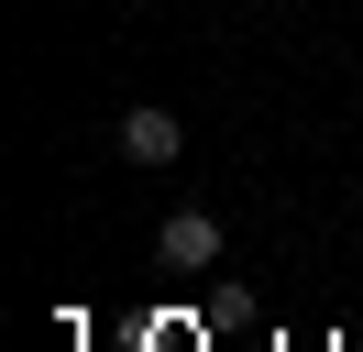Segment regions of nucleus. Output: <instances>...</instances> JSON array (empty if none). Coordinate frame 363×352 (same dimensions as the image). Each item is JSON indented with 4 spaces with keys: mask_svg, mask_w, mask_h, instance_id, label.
I'll return each instance as SVG.
<instances>
[{
    "mask_svg": "<svg viewBox=\"0 0 363 352\" xmlns=\"http://www.w3.org/2000/svg\"><path fill=\"white\" fill-rule=\"evenodd\" d=\"M155 264H165V275H209V264H220V220H209V209H165Z\"/></svg>",
    "mask_w": 363,
    "mask_h": 352,
    "instance_id": "obj_1",
    "label": "nucleus"
},
{
    "mask_svg": "<svg viewBox=\"0 0 363 352\" xmlns=\"http://www.w3.org/2000/svg\"><path fill=\"white\" fill-rule=\"evenodd\" d=\"M121 154H133V165H177V154H187V121H177L165 99L121 110Z\"/></svg>",
    "mask_w": 363,
    "mask_h": 352,
    "instance_id": "obj_2",
    "label": "nucleus"
}]
</instances>
